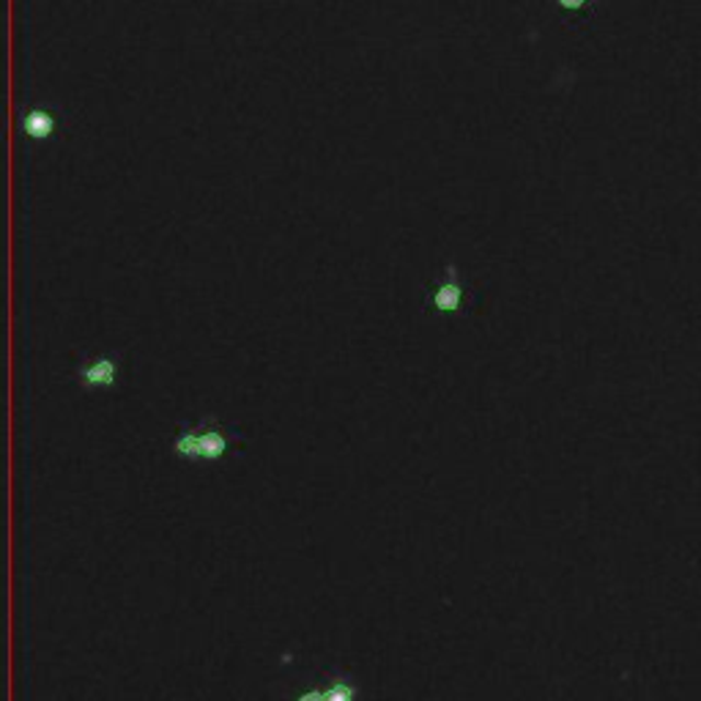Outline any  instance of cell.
<instances>
[{"instance_id":"5b68a950","label":"cell","mask_w":701,"mask_h":701,"mask_svg":"<svg viewBox=\"0 0 701 701\" xmlns=\"http://www.w3.org/2000/svg\"><path fill=\"white\" fill-rule=\"evenodd\" d=\"M23 132L25 138L36 140V143H47V140L56 138L58 124H61V116H58V107L50 105V102H39V105L25 107L23 113Z\"/></svg>"},{"instance_id":"8992f818","label":"cell","mask_w":701,"mask_h":701,"mask_svg":"<svg viewBox=\"0 0 701 701\" xmlns=\"http://www.w3.org/2000/svg\"><path fill=\"white\" fill-rule=\"evenodd\" d=\"M589 0H559V7L568 9V12H579V9H584Z\"/></svg>"},{"instance_id":"277c9868","label":"cell","mask_w":701,"mask_h":701,"mask_svg":"<svg viewBox=\"0 0 701 701\" xmlns=\"http://www.w3.org/2000/svg\"><path fill=\"white\" fill-rule=\"evenodd\" d=\"M293 701H360V685L342 671H331L320 685L304 688Z\"/></svg>"},{"instance_id":"7a4b0ae2","label":"cell","mask_w":701,"mask_h":701,"mask_svg":"<svg viewBox=\"0 0 701 701\" xmlns=\"http://www.w3.org/2000/svg\"><path fill=\"white\" fill-rule=\"evenodd\" d=\"M471 291L460 277V269L455 264L444 266V274L428 288V307L439 315H464L469 307Z\"/></svg>"},{"instance_id":"3957f363","label":"cell","mask_w":701,"mask_h":701,"mask_svg":"<svg viewBox=\"0 0 701 701\" xmlns=\"http://www.w3.org/2000/svg\"><path fill=\"white\" fill-rule=\"evenodd\" d=\"M121 362L124 357L118 351H105V354L83 357L74 367L78 382L83 389H116L121 382Z\"/></svg>"},{"instance_id":"6da1fadb","label":"cell","mask_w":701,"mask_h":701,"mask_svg":"<svg viewBox=\"0 0 701 701\" xmlns=\"http://www.w3.org/2000/svg\"><path fill=\"white\" fill-rule=\"evenodd\" d=\"M242 433L217 417L182 422L171 442V453L189 464H220L242 447Z\"/></svg>"}]
</instances>
